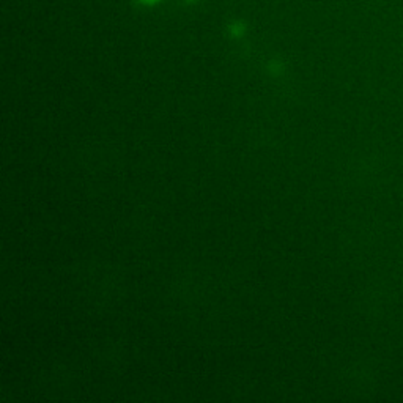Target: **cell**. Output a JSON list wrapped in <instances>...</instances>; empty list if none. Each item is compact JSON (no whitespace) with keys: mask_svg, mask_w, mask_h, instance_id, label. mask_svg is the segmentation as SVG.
I'll return each mask as SVG.
<instances>
[{"mask_svg":"<svg viewBox=\"0 0 403 403\" xmlns=\"http://www.w3.org/2000/svg\"><path fill=\"white\" fill-rule=\"evenodd\" d=\"M143 2H148V3H153V2H156V0H143Z\"/></svg>","mask_w":403,"mask_h":403,"instance_id":"1","label":"cell"}]
</instances>
